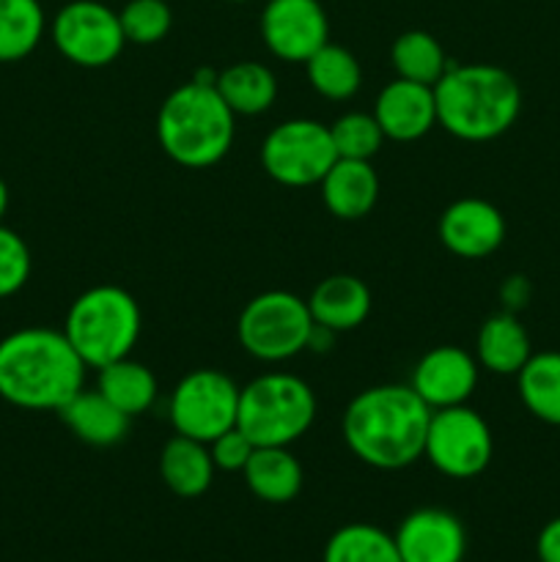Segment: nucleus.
I'll return each mask as SVG.
<instances>
[{
  "mask_svg": "<svg viewBox=\"0 0 560 562\" xmlns=\"http://www.w3.org/2000/svg\"><path fill=\"white\" fill-rule=\"evenodd\" d=\"M49 31L38 0H0V64L25 60Z\"/></svg>",
  "mask_w": 560,
  "mask_h": 562,
  "instance_id": "obj_26",
  "label": "nucleus"
},
{
  "mask_svg": "<svg viewBox=\"0 0 560 562\" xmlns=\"http://www.w3.org/2000/svg\"><path fill=\"white\" fill-rule=\"evenodd\" d=\"M239 390V384L223 371H214V368L190 371L179 379L170 393V426L181 437L209 445L236 426Z\"/></svg>",
  "mask_w": 560,
  "mask_h": 562,
  "instance_id": "obj_8",
  "label": "nucleus"
},
{
  "mask_svg": "<svg viewBox=\"0 0 560 562\" xmlns=\"http://www.w3.org/2000/svg\"><path fill=\"white\" fill-rule=\"evenodd\" d=\"M401 562H461L467 554L464 525L443 508H417L393 532Z\"/></svg>",
  "mask_w": 560,
  "mask_h": 562,
  "instance_id": "obj_15",
  "label": "nucleus"
},
{
  "mask_svg": "<svg viewBox=\"0 0 560 562\" xmlns=\"http://www.w3.org/2000/svg\"><path fill=\"white\" fill-rule=\"evenodd\" d=\"M313 316L307 300L291 291H264L242 307L236 338L258 362H285L307 351Z\"/></svg>",
  "mask_w": 560,
  "mask_h": 562,
  "instance_id": "obj_7",
  "label": "nucleus"
},
{
  "mask_svg": "<svg viewBox=\"0 0 560 562\" xmlns=\"http://www.w3.org/2000/svg\"><path fill=\"white\" fill-rule=\"evenodd\" d=\"M217 93L234 115H261L278 99V80L272 69L258 60H239L217 75Z\"/></svg>",
  "mask_w": 560,
  "mask_h": 562,
  "instance_id": "obj_23",
  "label": "nucleus"
},
{
  "mask_svg": "<svg viewBox=\"0 0 560 562\" xmlns=\"http://www.w3.org/2000/svg\"><path fill=\"white\" fill-rule=\"evenodd\" d=\"M536 554L541 562H560V516L547 521L544 530L538 532Z\"/></svg>",
  "mask_w": 560,
  "mask_h": 562,
  "instance_id": "obj_34",
  "label": "nucleus"
},
{
  "mask_svg": "<svg viewBox=\"0 0 560 562\" xmlns=\"http://www.w3.org/2000/svg\"><path fill=\"white\" fill-rule=\"evenodd\" d=\"M335 151L329 126L313 119H289L269 130L261 143V165L283 187H313L327 176Z\"/></svg>",
  "mask_w": 560,
  "mask_h": 562,
  "instance_id": "obj_9",
  "label": "nucleus"
},
{
  "mask_svg": "<svg viewBox=\"0 0 560 562\" xmlns=\"http://www.w3.org/2000/svg\"><path fill=\"white\" fill-rule=\"evenodd\" d=\"M58 415L80 442L93 445V448H113V445L124 442L126 434H130L132 417H126L119 406L110 404L97 387H82L80 393L71 395L60 406Z\"/></svg>",
  "mask_w": 560,
  "mask_h": 562,
  "instance_id": "obj_19",
  "label": "nucleus"
},
{
  "mask_svg": "<svg viewBox=\"0 0 560 562\" xmlns=\"http://www.w3.org/2000/svg\"><path fill=\"white\" fill-rule=\"evenodd\" d=\"M31 278V250L16 231L0 223V300L20 294Z\"/></svg>",
  "mask_w": 560,
  "mask_h": 562,
  "instance_id": "obj_32",
  "label": "nucleus"
},
{
  "mask_svg": "<svg viewBox=\"0 0 560 562\" xmlns=\"http://www.w3.org/2000/svg\"><path fill=\"white\" fill-rule=\"evenodd\" d=\"M525 296H527V283L525 278H508L503 285V300L508 302L511 307H519L525 305Z\"/></svg>",
  "mask_w": 560,
  "mask_h": 562,
  "instance_id": "obj_36",
  "label": "nucleus"
},
{
  "mask_svg": "<svg viewBox=\"0 0 560 562\" xmlns=\"http://www.w3.org/2000/svg\"><path fill=\"white\" fill-rule=\"evenodd\" d=\"M494 439L489 423L472 406L459 404L432 412L423 459L445 477L470 481L489 467Z\"/></svg>",
  "mask_w": 560,
  "mask_h": 562,
  "instance_id": "obj_10",
  "label": "nucleus"
},
{
  "mask_svg": "<svg viewBox=\"0 0 560 562\" xmlns=\"http://www.w3.org/2000/svg\"><path fill=\"white\" fill-rule=\"evenodd\" d=\"M437 126L464 143L505 135L522 113V88L494 64H450L434 86Z\"/></svg>",
  "mask_w": 560,
  "mask_h": 562,
  "instance_id": "obj_3",
  "label": "nucleus"
},
{
  "mask_svg": "<svg viewBox=\"0 0 560 562\" xmlns=\"http://www.w3.org/2000/svg\"><path fill=\"white\" fill-rule=\"evenodd\" d=\"M373 119L382 126L384 140H421L437 126L434 88L395 77L379 91L377 102H373Z\"/></svg>",
  "mask_w": 560,
  "mask_h": 562,
  "instance_id": "obj_16",
  "label": "nucleus"
},
{
  "mask_svg": "<svg viewBox=\"0 0 560 562\" xmlns=\"http://www.w3.org/2000/svg\"><path fill=\"white\" fill-rule=\"evenodd\" d=\"M86 371L64 329L25 327L0 340V398L16 409L58 412L86 387Z\"/></svg>",
  "mask_w": 560,
  "mask_h": 562,
  "instance_id": "obj_2",
  "label": "nucleus"
},
{
  "mask_svg": "<svg viewBox=\"0 0 560 562\" xmlns=\"http://www.w3.org/2000/svg\"><path fill=\"white\" fill-rule=\"evenodd\" d=\"M214 461L209 445L190 437H170L159 453V477L176 497L195 499L209 492L214 481Z\"/></svg>",
  "mask_w": 560,
  "mask_h": 562,
  "instance_id": "obj_21",
  "label": "nucleus"
},
{
  "mask_svg": "<svg viewBox=\"0 0 560 562\" xmlns=\"http://www.w3.org/2000/svg\"><path fill=\"white\" fill-rule=\"evenodd\" d=\"M143 316L135 296L121 285H93L66 311L64 335L88 368H104L132 357Z\"/></svg>",
  "mask_w": 560,
  "mask_h": 562,
  "instance_id": "obj_5",
  "label": "nucleus"
},
{
  "mask_svg": "<svg viewBox=\"0 0 560 562\" xmlns=\"http://www.w3.org/2000/svg\"><path fill=\"white\" fill-rule=\"evenodd\" d=\"M49 38L69 64L82 69L110 66L126 44L119 11L99 0H69L60 5L49 22Z\"/></svg>",
  "mask_w": 560,
  "mask_h": 562,
  "instance_id": "obj_11",
  "label": "nucleus"
},
{
  "mask_svg": "<svg viewBox=\"0 0 560 562\" xmlns=\"http://www.w3.org/2000/svg\"><path fill=\"white\" fill-rule=\"evenodd\" d=\"M313 322L333 333L357 329L371 313V289L355 274H329L307 296Z\"/></svg>",
  "mask_w": 560,
  "mask_h": 562,
  "instance_id": "obj_18",
  "label": "nucleus"
},
{
  "mask_svg": "<svg viewBox=\"0 0 560 562\" xmlns=\"http://www.w3.org/2000/svg\"><path fill=\"white\" fill-rule=\"evenodd\" d=\"M390 64L401 80L437 86L439 77L448 71V55L443 44L428 31H406L390 47Z\"/></svg>",
  "mask_w": 560,
  "mask_h": 562,
  "instance_id": "obj_28",
  "label": "nucleus"
},
{
  "mask_svg": "<svg viewBox=\"0 0 560 562\" xmlns=\"http://www.w3.org/2000/svg\"><path fill=\"white\" fill-rule=\"evenodd\" d=\"M439 239L467 261L489 258L505 241V217L483 198H459L439 217Z\"/></svg>",
  "mask_w": 560,
  "mask_h": 562,
  "instance_id": "obj_14",
  "label": "nucleus"
},
{
  "mask_svg": "<svg viewBox=\"0 0 560 562\" xmlns=\"http://www.w3.org/2000/svg\"><path fill=\"white\" fill-rule=\"evenodd\" d=\"M5 209H9V187H5V181L0 179V223H3L5 217Z\"/></svg>",
  "mask_w": 560,
  "mask_h": 562,
  "instance_id": "obj_37",
  "label": "nucleus"
},
{
  "mask_svg": "<svg viewBox=\"0 0 560 562\" xmlns=\"http://www.w3.org/2000/svg\"><path fill=\"white\" fill-rule=\"evenodd\" d=\"M97 390L110 404L119 406L126 417H137L152 409L154 401H157L159 384L152 368L132 360V357H124V360L99 368Z\"/></svg>",
  "mask_w": 560,
  "mask_h": 562,
  "instance_id": "obj_24",
  "label": "nucleus"
},
{
  "mask_svg": "<svg viewBox=\"0 0 560 562\" xmlns=\"http://www.w3.org/2000/svg\"><path fill=\"white\" fill-rule=\"evenodd\" d=\"M322 201L327 212L338 220H362L373 212L379 201V176L371 159H335L322 181Z\"/></svg>",
  "mask_w": 560,
  "mask_h": 562,
  "instance_id": "obj_17",
  "label": "nucleus"
},
{
  "mask_svg": "<svg viewBox=\"0 0 560 562\" xmlns=\"http://www.w3.org/2000/svg\"><path fill=\"white\" fill-rule=\"evenodd\" d=\"M258 31L264 47L283 64H305L329 42L327 11L318 0H267Z\"/></svg>",
  "mask_w": 560,
  "mask_h": 562,
  "instance_id": "obj_12",
  "label": "nucleus"
},
{
  "mask_svg": "<svg viewBox=\"0 0 560 562\" xmlns=\"http://www.w3.org/2000/svg\"><path fill=\"white\" fill-rule=\"evenodd\" d=\"M335 151L344 159H371L384 143L382 126L377 124L373 113H346L329 124Z\"/></svg>",
  "mask_w": 560,
  "mask_h": 562,
  "instance_id": "obj_31",
  "label": "nucleus"
},
{
  "mask_svg": "<svg viewBox=\"0 0 560 562\" xmlns=\"http://www.w3.org/2000/svg\"><path fill=\"white\" fill-rule=\"evenodd\" d=\"M316 420V395L305 379L269 371L239 390L236 428L256 448H289L305 437Z\"/></svg>",
  "mask_w": 560,
  "mask_h": 562,
  "instance_id": "obj_6",
  "label": "nucleus"
},
{
  "mask_svg": "<svg viewBox=\"0 0 560 562\" xmlns=\"http://www.w3.org/2000/svg\"><path fill=\"white\" fill-rule=\"evenodd\" d=\"M121 31L130 44H159L173 27V9L168 0H130L119 11Z\"/></svg>",
  "mask_w": 560,
  "mask_h": 562,
  "instance_id": "obj_30",
  "label": "nucleus"
},
{
  "mask_svg": "<svg viewBox=\"0 0 560 562\" xmlns=\"http://www.w3.org/2000/svg\"><path fill=\"white\" fill-rule=\"evenodd\" d=\"M157 140L165 157L190 170L225 159L236 140V115L214 86L184 82L159 104Z\"/></svg>",
  "mask_w": 560,
  "mask_h": 562,
  "instance_id": "obj_4",
  "label": "nucleus"
},
{
  "mask_svg": "<svg viewBox=\"0 0 560 562\" xmlns=\"http://www.w3.org/2000/svg\"><path fill=\"white\" fill-rule=\"evenodd\" d=\"M432 409L410 384H377L349 401L340 420L344 442L373 470H404L423 459Z\"/></svg>",
  "mask_w": 560,
  "mask_h": 562,
  "instance_id": "obj_1",
  "label": "nucleus"
},
{
  "mask_svg": "<svg viewBox=\"0 0 560 562\" xmlns=\"http://www.w3.org/2000/svg\"><path fill=\"white\" fill-rule=\"evenodd\" d=\"M307 82L313 91L329 102H349L362 86L360 60L340 44L327 42L305 60Z\"/></svg>",
  "mask_w": 560,
  "mask_h": 562,
  "instance_id": "obj_25",
  "label": "nucleus"
},
{
  "mask_svg": "<svg viewBox=\"0 0 560 562\" xmlns=\"http://www.w3.org/2000/svg\"><path fill=\"white\" fill-rule=\"evenodd\" d=\"M253 450H256V445H253L250 437H247V434H242L236 426L209 442V453H212L214 467L223 472L245 470L247 461H250V456H253Z\"/></svg>",
  "mask_w": 560,
  "mask_h": 562,
  "instance_id": "obj_33",
  "label": "nucleus"
},
{
  "mask_svg": "<svg viewBox=\"0 0 560 562\" xmlns=\"http://www.w3.org/2000/svg\"><path fill=\"white\" fill-rule=\"evenodd\" d=\"M335 335L333 329L322 327V324L313 322V329H311V338H307V351H316V355H324V351H329L335 346Z\"/></svg>",
  "mask_w": 560,
  "mask_h": 562,
  "instance_id": "obj_35",
  "label": "nucleus"
},
{
  "mask_svg": "<svg viewBox=\"0 0 560 562\" xmlns=\"http://www.w3.org/2000/svg\"><path fill=\"white\" fill-rule=\"evenodd\" d=\"M253 497L269 505H285L302 492L305 472L289 448H256L242 470Z\"/></svg>",
  "mask_w": 560,
  "mask_h": 562,
  "instance_id": "obj_22",
  "label": "nucleus"
},
{
  "mask_svg": "<svg viewBox=\"0 0 560 562\" xmlns=\"http://www.w3.org/2000/svg\"><path fill=\"white\" fill-rule=\"evenodd\" d=\"M525 409L549 426H560V351L533 355L516 373Z\"/></svg>",
  "mask_w": 560,
  "mask_h": 562,
  "instance_id": "obj_27",
  "label": "nucleus"
},
{
  "mask_svg": "<svg viewBox=\"0 0 560 562\" xmlns=\"http://www.w3.org/2000/svg\"><path fill=\"white\" fill-rule=\"evenodd\" d=\"M228 3H250V0H228Z\"/></svg>",
  "mask_w": 560,
  "mask_h": 562,
  "instance_id": "obj_38",
  "label": "nucleus"
},
{
  "mask_svg": "<svg viewBox=\"0 0 560 562\" xmlns=\"http://www.w3.org/2000/svg\"><path fill=\"white\" fill-rule=\"evenodd\" d=\"M530 357V335L511 311L494 313L478 329L475 360L483 371L497 373V376H516Z\"/></svg>",
  "mask_w": 560,
  "mask_h": 562,
  "instance_id": "obj_20",
  "label": "nucleus"
},
{
  "mask_svg": "<svg viewBox=\"0 0 560 562\" xmlns=\"http://www.w3.org/2000/svg\"><path fill=\"white\" fill-rule=\"evenodd\" d=\"M478 360L459 346H434L412 368L410 387L432 412L467 404L478 387Z\"/></svg>",
  "mask_w": 560,
  "mask_h": 562,
  "instance_id": "obj_13",
  "label": "nucleus"
},
{
  "mask_svg": "<svg viewBox=\"0 0 560 562\" xmlns=\"http://www.w3.org/2000/svg\"><path fill=\"white\" fill-rule=\"evenodd\" d=\"M322 562H401V554L390 532L355 521L329 536Z\"/></svg>",
  "mask_w": 560,
  "mask_h": 562,
  "instance_id": "obj_29",
  "label": "nucleus"
}]
</instances>
